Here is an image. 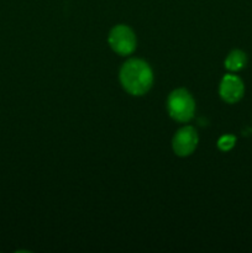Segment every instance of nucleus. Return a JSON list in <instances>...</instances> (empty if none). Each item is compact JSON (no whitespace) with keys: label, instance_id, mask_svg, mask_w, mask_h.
<instances>
[{"label":"nucleus","instance_id":"7ed1b4c3","mask_svg":"<svg viewBox=\"0 0 252 253\" xmlns=\"http://www.w3.org/2000/svg\"><path fill=\"white\" fill-rule=\"evenodd\" d=\"M109 44L120 56H128L136 49L137 40L130 27L116 25L109 34Z\"/></svg>","mask_w":252,"mask_h":253},{"label":"nucleus","instance_id":"f257e3e1","mask_svg":"<svg viewBox=\"0 0 252 253\" xmlns=\"http://www.w3.org/2000/svg\"><path fill=\"white\" fill-rule=\"evenodd\" d=\"M120 82L128 94L141 96L147 93L153 84V72L147 62L132 58L123 64Z\"/></svg>","mask_w":252,"mask_h":253},{"label":"nucleus","instance_id":"f03ea898","mask_svg":"<svg viewBox=\"0 0 252 253\" xmlns=\"http://www.w3.org/2000/svg\"><path fill=\"white\" fill-rule=\"evenodd\" d=\"M167 110L170 118L178 123H188L195 113V101L192 94L184 88L173 90L168 95Z\"/></svg>","mask_w":252,"mask_h":253},{"label":"nucleus","instance_id":"20e7f679","mask_svg":"<svg viewBox=\"0 0 252 253\" xmlns=\"http://www.w3.org/2000/svg\"><path fill=\"white\" fill-rule=\"evenodd\" d=\"M198 132L192 126H183L173 136L172 148L179 157H188L198 146Z\"/></svg>","mask_w":252,"mask_h":253},{"label":"nucleus","instance_id":"39448f33","mask_svg":"<svg viewBox=\"0 0 252 253\" xmlns=\"http://www.w3.org/2000/svg\"><path fill=\"white\" fill-rule=\"evenodd\" d=\"M245 85L240 77L235 74H226L221 79L219 86V94L224 101L229 104H235L240 101L244 96Z\"/></svg>","mask_w":252,"mask_h":253},{"label":"nucleus","instance_id":"423d86ee","mask_svg":"<svg viewBox=\"0 0 252 253\" xmlns=\"http://www.w3.org/2000/svg\"><path fill=\"white\" fill-rule=\"evenodd\" d=\"M247 63V56L241 49H234L227 54L225 59V68L230 72H239L245 68Z\"/></svg>","mask_w":252,"mask_h":253},{"label":"nucleus","instance_id":"0eeeda50","mask_svg":"<svg viewBox=\"0 0 252 253\" xmlns=\"http://www.w3.org/2000/svg\"><path fill=\"white\" fill-rule=\"evenodd\" d=\"M235 143H236V137L234 135H224L217 141V148L222 152H226L234 147Z\"/></svg>","mask_w":252,"mask_h":253}]
</instances>
